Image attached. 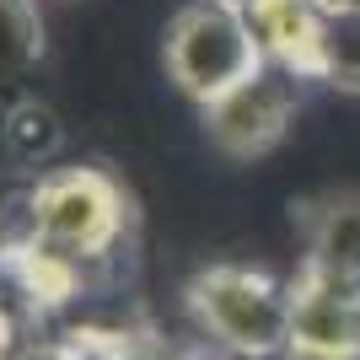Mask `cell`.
<instances>
[{
    "instance_id": "cell-12",
    "label": "cell",
    "mask_w": 360,
    "mask_h": 360,
    "mask_svg": "<svg viewBox=\"0 0 360 360\" xmlns=\"http://www.w3.org/2000/svg\"><path fill=\"white\" fill-rule=\"evenodd\" d=\"M231 6H248V0H231Z\"/></svg>"
},
{
    "instance_id": "cell-9",
    "label": "cell",
    "mask_w": 360,
    "mask_h": 360,
    "mask_svg": "<svg viewBox=\"0 0 360 360\" xmlns=\"http://www.w3.org/2000/svg\"><path fill=\"white\" fill-rule=\"evenodd\" d=\"M6 146H11L16 162H49L54 150H60V119H54V108L38 103V97H27V103H16L11 113H6Z\"/></svg>"
},
{
    "instance_id": "cell-7",
    "label": "cell",
    "mask_w": 360,
    "mask_h": 360,
    "mask_svg": "<svg viewBox=\"0 0 360 360\" xmlns=\"http://www.w3.org/2000/svg\"><path fill=\"white\" fill-rule=\"evenodd\" d=\"M307 264L360 280V194H333L307 215Z\"/></svg>"
},
{
    "instance_id": "cell-1",
    "label": "cell",
    "mask_w": 360,
    "mask_h": 360,
    "mask_svg": "<svg viewBox=\"0 0 360 360\" xmlns=\"http://www.w3.org/2000/svg\"><path fill=\"white\" fill-rule=\"evenodd\" d=\"M188 312L221 349L242 360L285 355L290 345V285L248 264H210L188 280Z\"/></svg>"
},
{
    "instance_id": "cell-11",
    "label": "cell",
    "mask_w": 360,
    "mask_h": 360,
    "mask_svg": "<svg viewBox=\"0 0 360 360\" xmlns=\"http://www.w3.org/2000/svg\"><path fill=\"white\" fill-rule=\"evenodd\" d=\"M323 16H360V0H317Z\"/></svg>"
},
{
    "instance_id": "cell-10",
    "label": "cell",
    "mask_w": 360,
    "mask_h": 360,
    "mask_svg": "<svg viewBox=\"0 0 360 360\" xmlns=\"http://www.w3.org/2000/svg\"><path fill=\"white\" fill-rule=\"evenodd\" d=\"M333 86H360V16H328V75Z\"/></svg>"
},
{
    "instance_id": "cell-6",
    "label": "cell",
    "mask_w": 360,
    "mask_h": 360,
    "mask_svg": "<svg viewBox=\"0 0 360 360\" xmlns=\"http://www.w3.org/2000/svg\"><path fill=\"white\" fill-rule=\"evenodd\" d=\"M248 27H253L264 60L296 70L301 81L328 75V16L317 0H248Z\"/></svg>"
},
{
    "instance_id": "cell-8",
    "label": "cell",
    "mask_w": 360,
    "mask_h": 360,
    "mask_svg": "<svg viewBox=\"0 0 360 360\" xmlns=\"http://www.w3.org/2000/svg\"><path fill=\"white\" fill-rule=\"evenodd\" d=\"M44 60V16L38 0H0V86L27 81Z\"/></svg>"
},
{
    "instance_id": "cell-5",
    "label": "cell",
    "mask_w": 360,
    "mask_h": 360,
    "mask_svg": "<svg viewBox=\"0 0 360 360\" xmlns=\"http://www.w3.org/2000/svg\"><path fill=\"white\" fill-rule=\"evenodd\" d=\"M290 360H360V280L301 264L290 285Z\"/></svg>"
},
{
    "instance_id": "cell-2",
    "label": "cell",
    "mask_w": 360,
    "mask_h": 360,
    "mask_svg": "<svg viewBox=\"0 0 360 360\" xmlns=\"http://www.w3.org/2000/svg\"><path fill=\"white\" fill-rule=\"evenodd\" d=\"M167 75L178 81L183 97H194L199 108L215 103L221 91H231L237 81L264 65V49H258L253 27H248V11L231 6V0H194L183 6L172 22H167Z\"/></svg>"
},
{
    "instance_id": "cell-3",
    "label": "cell",
    "mask_w": 360,
    "mask_h": 360,
    "mask_svg": "<svg viewBox=\"0 0 360 360\" xmlns=\"http://www.w3.org/2000/svg\"><path fill=\"white\" fill-rule=\"evenodd\" d=\"M124 231V188L97 167L44 172L27 194V242L70 258H103Z\"/></svg>"
},
{
    "instance_id": "cell-4",
    "label": "cell",
    "mask_w": 360,
    "mask_h": 360,
    "mask_svg": "<svg viewBox=\"0 0 360 360\" xmlns=\"http://www.w3.org/2000/svg\"><path fill=\"white\" fill-rule=\"evenodd\" d=\"M301 103V75L285 65L264 60L248 81H237L231 91H221L215 103H205V135L226 150V156H264L285 140L290 119Z\"/></svg>"
}]
</instances>
